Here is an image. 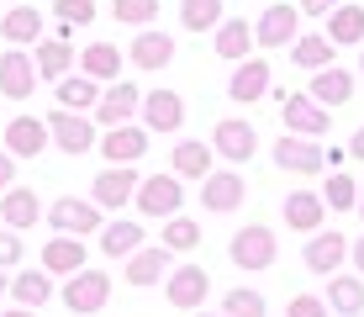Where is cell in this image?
<instances>
[{
  "label": "cell",
  "mask_w": 364,
  "mask_h": 317,
  "mask_svg": "<svg viewBox=\"0 0 364 317\" xmlns=\"http://www.w3.org/2000/svg\"><path fill=\"white\" fill-rule=\"evenodd\" d=\"M274 164H280L285 175H301V180H311V175H328V148H317V137L285 132L280 143H274Z\"/></svg>",
  "instance_id": "4"
},
{
  "label": "cell",
  "mask_w": 364,
  "mask_h": 317,
  "mask_svg": "<svg viewBox=\"0 0 364 317\" xmlns=\"http://www.w3.org/2000/svg\"><path fill=\"white\" fill-rule=\"evenodd\" d=\"M328 307H333L338 317H359V312H364V275H359V270H354V275H343V270L333 275Z\"/></svg>",
  "instance_id": "34"
},
{
  "label": "cell",
  "mask_w": 364,
  "mask_h": 317,
  "mask_svg": "<svg viewBox=\"0 0 364 317\" xmlns=\"http://www.w3.org/2000/svg\"><path fill=\"white\" fill-rule=\"evenodd\" d=\"M348 159H359V164H364V127H359L354 137H348Z\"/></svg>",
  "instance_id": "47"
},
{
  "label": "cell",
  "mask_w": 364,
  "mask_h": 317,
  "mask_svg": "<svg viewBox=\"0 0 364 317\" xmlns=\"http://www.w3.org/2000/svg\"><path fill=\"white\" fill-rule=\"evenodd\" d=\"M111 16L127 21V27H148L159 16V0H111Z\"/></svg>",
  "instance_id": "41"
},
{
  "label": "cell",
  "mask_w": 364,
  "mask_h": 317,
  "mask_svg": "<svg viewBox=\"0 0 364 317\" xmlns=\"http://www.w3.org/2000/svg\"><path fill=\"white\" fill-rule=\"evenodd\" d=\"M254 37H259V48H291L301 37V6H269L254 21Z\"/></svg>",
  "instance_id": "15"
},
{
  "label": "cell",
  "mask_w": 364,
  "mask_h": 317,
  "mask_svg": "<svg viewBox=\"0 0 364 317\" xmlns=\"http://www.w3.org/2000/svg\"><path fill=\"white\" fill-rule=\"evenodd\" d=\"M359 69H364V48H359Z\"/></svg>",
  "instance_id": "52"
},
{
  "label": "cell",
  "mask_w": 364,
  "mask_h": 317,
  "mask_svg": "<svg viewBox=\"0 0 364 317\" xmlns=\"http://www.w3.org/2000/svg\"><path fill=\"white\" fill-rule=\"evenodd\" d=\"M291 58H296V69H306V74L333 69V37H328V32H306V37H296V43H291Z\"/></svg>",
  "instance_id": "35"
},
{
  "label": "cell",
  "mask_w": 364,
  "mask_h": 317,
  "mask_svg": "<svg viewBox=\"0 0 364 317\" xmlns=\"http://www.w3.org/2000/svg\"><path fill=\"white\" fill-rule=\"evenodd\" d=\"M137 185H143L137 164H106V170L95 175V185H90V201H95L100 212H122L137 196Z\"/></svg>",
  "instance_id": "3"
},
{
  "label": "cell",
  "mask_w": 364,
  "mask_h": 317,
  "mask_svg": "<svg viewBox=\"0 0 364 317\" xmlns=\"http://www.w3.org/2000/svg\"><path fill=\"white\" fill-rule=\"evenodd\" d=\"M211 159H217V148L185 137V143L174 148V159H169V175H180V180H206V175H211Z\"/></svg>",
  "instance_id": "30"
},
{
  "label": "cell",
  "mask_w": 364,
  "mask_h": 317,
  "mask_svg": "<svg viewBox=\"0 0 364 317\" xmlns=\"http://www.w3.org/2000/svg\"><path fill=\"white\" fill-rule=\"evenodd\" d=\"M285 227H291V233H317L322 227V217H328V201L317 196V190H291V196H285Z\"/></svg>",
  "instance_id": "21"
},
{
  "label": "cell",
  "mask_w": 364,
  "mask_h": 317,
  "mask_svg": "<svg viewBox=\"0 0 364 317\" xmlns=\"http://www.w3.org/2000/svg\"><path fill=\"white\" fill-rule=\"evenodd\" d=\"M53 11L64 27H90L95 21V0H53Z\"/></svg>",
  "instance_id": "42"
},
{
  "label": "cell",
  "mask_w": 364,
  "mask_h": 317,
  "mask_svg": "<svg viewBox=\"0 0 364 317\" xmlns=\"http://www.w3.org/2000/svg\"><path fill=\"white\" fill-rule=\"evenodd\" d=\"M222 317H269V307L254 286H232L228 301H222Z\"/></svg>",
  "instance_id": "39"
},
{
  "label": "cell",
  "mask_w": 364,
  "mask_h": 317,
  "mask_svg": "<svg viewBox=\"0 0 364 317\" xmlns=\"http://www.w3.org/2000/svg\"><path fill=\"white\" fill-rule=\"evenodd\" d=\"M43 270L48 275H64V281H69V275H80L85 270V244H80V238H69V233H58L53 244H43Z\"/></svg>",
  "instance_id": "26"
},
{
  "label": "cell",
  "mask_w": 364,
  "mask_h": 317,
  "mask_svg": "<svg viewBox=\"0 0 364 317\" xmlns=\"http://www.w3.org/2000/svg\"><path fill=\"white\" fill-rule=\"evenodd\" d=\"M169 275V249L164 244H143L127 259V286H154V281H164Z\"/></svg>",
  "instance_id": "29"
},
{
  "label": "cell",
  "mask_w": 364,
  "mask_h": 317,
  "mask_svg": "<svg viewBox=\"0 0 364 317\" xmlns=\"http://www.w3.org/2000/svg\"><path fill=\"white\" fill-rule=\"evenodd\" d=\"M348 254H354V270L364 275V238H354V244H348Z\"/></svg>",
  "instance_id": "48"
},
{
  "label": "cell",
  "mask_w": 364,
  "mask_h": 317,
  "mask_svg": "<svg viewBox=\"0 0 364 317\" xmlns=\"http://www.w3.org/2000/svg\"><path fill=\"white\" fill-rule=\"evenodd\" d=\"M196 317H217V312H196Z\"/></svg>",
  "instance_id": "53"
},
{
  "label": "cell",
  "mask_w": 364,
  "mask_h": 317,
  "mask_svg": "<svg viewBox=\"0 0 364 317\" xmlns=\"http://www.w3.org/2000/svg\"><path fill=\"white\" fill-rule=\"evenodd\" d=\"M58 296H64V307L74 317H90L111 301V275L106 270H80V275H69V286H58Z\"/></svg>",
  "instance_id": "5"
},
{
  "label": "cell",
  "mask_w": 364,
  "mask_h": 317,
  "mask_svg": "<svg viewBox=\"0 0 364 317\" xmlns=\"http://www.w3.org/2000/svg\"><path fill=\"white\" fill-rule=\"evenodd\" d=\"M280 122H285V132H296V137H322V132L333 127L328 106H317V100H311L306 90L280 100Z\"/></svg>",
  "instance_id": "11"
},
{
  "label": "cell",
  "mask_w": 364,
  "mask_h": 317,
  "mask_svg": "<svg viewBox=\"0 0 364 317\" xmlns=\"http://www.w3.org/2000/svg\"><path fill=\"white\" fill-rule=\"evenodd\" d=\"M211 48H217V58H228V63H243V58L259 48V37H254V27H248L243 16H222V27L211 32Z\"/></svg>",
  "instance_id": "20"
},
{
  "label": "cell",
  "mask_w": 364,
  "mask_h": 317,
  "mask_svg": "<svg viewBox=\"0 0 364 317\" xmlns=\"http://www.w3.org/2000/svg\"><path fill=\"white\" fill-rule=\"evenodd\" d=\"M11 185H16V159H11V154H0V196H6Z\"/></svg>",
  "instance_id": "46"
},
{
  "label": "cell",
  "mask_w": 364,
  "mask_h": 317,
  "mask_svg": "<svg viewBox=\"0 0 364 317\" xmlns=\"http://www.w3.org/2000/svg\"><path fill=\"white\" fill-rule=\"evenodd\" d=\"M0 317H37V312H32V307H6Z\"/></svg>",
  "instance_id": "50"
},
{
  "label": "cell",
  "mask_w": 364,
  "mask_h": 317,
  "mask_svg": "<svg viewBox=\"0 0 364 317\" xmlns=\"http://www.w3.org/2000/svg\"><path fill=\"white\" fill-rule=\"evenodd\" d=\"M306 95L311 100H317V106H343V100H354V74H348V69H338V63H333V69H317V74H311V85H306Z\"/></svg>",
  "instance_id": "23"
},
{
  "label": "cell",
  "mask_w": 364,
  "mask_h": 317,
  "mask_svg": "<svg viewBox=\"0 0 364 317\" xmlns=\"http://www.w3.org/2000/svg\"><path fill=\"white\" fill-rule=\"evenodd\" d=\"M132 207L143 212V217H159V222L180 217V207H185V185H180V175H143V185H137Z\"/></svg>",
  "instance_id": "2"
},
{
  "label": "cell",
  "mask_w": 364,
  "mask_h": 317,
  "mask_svg": "<svg viewBox=\"0 0 364 317\" xmlns=\"http://www.w3.org/2000/svg\"><path fill=\"white\" fill-rule=\"evenodd\" d=\"M37 80H43V74H37L27 48H6V53H0V95L6 100H27L37 90Z\"/></svg>",
  "instance_id": "12"
},
{
  "label": "cell",
  "mask_w": 364,
  "mask_h": 317,
  "mask_svg": "<svg viewBox=\"0 0 364 317\" xmlns=\"http://www.w3.org/2000/svg\"><path fill=\"white\" fill-rule=\"evenodd\" d=\"M32 63H37L43 80H64V74H74V43H69V37H43L37 53H32Z\"/></svg>",
  "instance_id": "28"
},
{
  "label": "cell",
  "mask_w": 364,
  "mask_h": 317,
  "mask_svg": "<svg viewBox=\"0 0 364 317\" xmlns=\"http://www.w3.org/2000/svg\"><path fill=\"white\" fill-rule=\"evenodd\" d=\"M269 58H243L232 69V80H228V95L237 100V106H254V100H264L269 95Z\"/></svg>",
  "instance_id": "19"
},
{
  "label": "cell",
  "mask_w": 364,
  "mask_h": 317,
  "mask_svg": "<svg viewBox=\"0 0 364 317\" xmlns=\"http://www.w3.org/2000/svg\"><path fill=\"white\" fill-rule=\"evenodd\" d=\"M211 148H217V159H228L232 170H237V164L254 159L259 132H254V122H248V117H222L217 127H211Z\"/></svg>",
  "instance_id": "7"
},
{
  "label": "cell",
  "mask_w": 364,
  "mask_h": 317,
  "mask_svg": "<svg viewBox=\"0 0 364 317\" xmlns=\"http://www.w3.org/2000/svg\"><path fill=\"white\" fill-rule=\"evenodd\" d=\"M164 296H169V307H180V312H200L206 296H211V275L200 270V264H180V270L164 275Z\"/></svg>",
  "instance_id": "9"
},
{
  "label": "cell",
  "mask_w": 364,
  "mask_h": 317,
  "mask_svg": "<svg viewBox=\"0 0 364 317\" xmlns=\"http://www.w3.org/2000/svg\"><path fill=\"white\" fill-rule=\"evenodd\" d=\"M100 90H106V85L90 80V74H64V80H58V106L64 111H95Z\"/></svg>",
  "instance_id": "31"
},
{
  "label": "cell",
  "mask_w": 364,
  "mask_h": 317,
  "mask_svg": "<svg viewBox=\"0 0 364 317\" xmlns=\"http://www.w3.org/2000/svg\"><path fill=\"white\" fill-rule=\"evenodd\" d=\"M0 217H6V227H32L37 217H43V207H37V190H27V185H11L6 196H0Z\"/></svg>",
  "instance_id": "33"
},
{
  "label": "cell",
  "mask_w": 364,
  "mask_h": 317,
  "mask_svg": "<svg viewBox=\"0 0 364 317\" xmlns=\"http://www.w3.org/2000/svg\"><path fill=\"white\" fill-rule=\"evenodd\" d=\"M127 58L143 74H159V69H169V58H174V37L169 32H137L132 48H127Z\"/></svg>",
  "instance_id": "22"
},
{
  "label": "cell",
  "mask_w": 364,
  "mask_h": 317,
  "mask_svg": "<svg viewBox=\"0 0 364 317\" xmlns=\"http://www.w3.org/2000/svg\"><path fill=\"white\" fill-rule=\"evenodd\" d=\"M48 132H53V143L64 148L69 159H80V154H90V148L100 143L95 137V117H80V111H48Z\"/></svg>",
  "instance_id": "8"
},
{
  "label": "cell",
  "mask_w": 364,
  "mask_h": 317,
  "mask_svg": "<svg viewBox=\"0 0 364 317\" xmlns=\"http://www.w3.org/2000/svg\"><path fill=\"white\" fill-rule=\"evenodd\" d=\"M322 201H328V212H359V185L348 180L343 170H328V185H322Z\"/></svg>",
  "instance_id": "38"
},
{
  "label": "cell",
  "mask_w": 364,
  "mask_h": 317,
  "mask_svg": "<svg viewBox=\"0 0 364 317\" xmlns=\"http://www.w3.org/2000/svg\"><path fill=\"white\" fill-rule=\"evenodd\" d=\"M137 111H143V90H137L132 80H117V85L100 90V106L90 111V117H95V127H127Z\"/></svg>",
  "instance_id": "10"
},
{
  "label": "cell",
  "mask_w": 364,
  "mask_h": 317,
  "mask_svg": "<svg viewBox=\"0 0 364 317\" xmlns=\"http://www.w3.org/2000/svg\"><path fill=\"white\" fill-rule=\"evenodd\" d=\"M48 143H53V132H48L43 117H11L6 122V154L11 159H37Z\"/></svg>",
  "instance_id": "17"
},
{
  "label": "cell",
  "mask_w": 364,
  "mask_h": 317,
  "mask_svg": "<svg viewBox=\"0 0 364 317\" xmlns=\"http://www.w3.org/2000/svg\"><path fill=\"white\" fill-rule=\"evenodd\" d=\"M11 264H21V238L16 227H0V270H11Z\"/></svg>",
  "instance_id": "44"
},
{
  "label": "cell",
  "mask_w": 364,
  "mask_h": 317,
  "mask_svg": "<svg viewBox=\"0 0 364 317\" xmlns=\"http://www.w3.org/2000/svg\"><path fill=\"white\" fill-rule=\"evenodd\" d=\"M328 296H311V291H296L291 301H285V317H328Z\"/></svg>",
  "instance_id": "43"
},
{
  "label": "cell",
  "mask_w": 364,
  "mask_h": 317,
  "mask_svg": "<svg viewBox=\"0 0 364 317\" xmlns=\"http://www.w3.org/2000/svg\"><path fill=\"white\" fill-rule=\"evenodd\" d=\"M200 201H206V212H237L248 201V185L237 170H211L200 180Z\"/></svg>",
  "instance_id": "18"
},
{
  "label": "cell",
  "mask_w": 364,
  "mask_h": 317,
  "mask_svg": "<svg viewBox=\"0 0 364 317\" xmlns=\"http://www.w3.org/2000/svg\"><path fill=\"white\" fill-rule=\"evenodd\" d=\"M180 27L200 32V37L217 32L222 27V0H185V6H180Z\"/></svg>",
  "instance_id": "37"
},
{
  "label": "cell",
  "mask_w": 364,
  "mask_h": 317,
  "mask_svg": "<svg viewBox=\"0 0 364 317\" xmlns=\"http://www.w3.org/2000/svg\"><path fill=\"white\" fill-rule=\"evenodd\" d=\"M80 74H90V80H100V85H117V80H122V48L90 43V48L80 53Z\"/></svg>",
  "instance_id": "32"
},
{
  "label": "cell",
  "mask_w": 364,
  "mask_h": 317,
  "mask_svg": "<svg viewBox=\"0 0 364 317\" xmlns=\"http://www.w3.org/2000/svg\"><path fill=\"white\" fill-rule=\"evenodd\" d=\"M348 244H354V238L317 227V233H311V244L301 249V259H306L311 275H338V270H343V259H348Z\"/></svg>",
  "instance_id": "13"
},
{
  "label": "cell",
  "mask_w": 364,
  "mask_h": 317,
  "mask_svg": "<svg viewBox=\"0 0 364 317\" xmlns=\"http://www.w3.org/2000/svg\"><path fill=\"white\" fill-rule=\"evenodd\" d=\"M343 0H301V16H333Z\"/></svg>",
  "instance_id": "45"
},
{
  "label": "cell",
  "mask_w": 364,
  "mask_h": 317,
  "mask_svg": "<svg viewBox=\"0 0 364 317\" xmlns=\"http://www.w3.org/2000/svg\"><path fill=\"white\" fill-rule=\"evenodd\" d=\"M0 37H6L11 48H32V43H43V11H37V6H16V11H6V16H0Z\"/></svg>",
  "instance_id": "25"
},
{
  "label": "cell",
  "mask_w": 364,
  "mask_h": 317,
  "mask_svg": "<svg viewBox=\"0 0 364 317\" xmlns=\"http://www.w3.org/2000/svg\"><path fill=\"white\" fill-rule=\"evenodd\" d=\"M48 222H53V233H69V238H90L106 227V212L95 207V201H80V196H64L48 207Z\"/></svg>",
  "instance_id": "6"
},
{
  "label": "cell",
  "mask_w": 364,
  "mask_h": 317,
  "mask_svg": "<svg viewBox=\"0 0 364 317\" xmlns=\"http://www.w3.org/2000/svg\"><path fill=\"white\" fill-rule=\"evenodd\" d=\"M100 159L106 164H137L148 154V127H137V122H127V127H106V137H100Z\"/></svg>",
  "instance_id": "16"
},
{
  "label": "cell",
  "mask_w": 364,
  "mask_h": 317,
  "mask_svg": "<svg viewBox=\"0 0 364 317\" xmlns=\"http://www.w3.org/2000/svg\"><path fill=\"white\" fill-rule=\"evenodd\" d=\"M53 296V275L37 264V270H16L11 275V307H32V312H43V301Z\"/></svg>",
  "instance_id": "24"
},
{
  "label": "cell",
  "mask_w": 364,
  "mask_h": 317,
  "mask_svg": "<svg viewBox=\"0 0 364 317\" xmlns=\"http://www.w3.org/2000/svg\"><path fill=\"white\" fill-rule=\"evenodd\" d=\"M359 217H364V185H359Z\"/></svg>",
  "instance_id": "51"
},
{
  "label": "cell",
  "mask_w": 364,
  "mask_h": 317,
  "mask_svg": "<svg viewBox=\"0 0 364 317\" xmlns=\"http://www.w3.org/2000/svg\"><path fill=\"white\" fill-rule=\"evenodd\" d=\"M274 254H280V244H274V227H264V222L237 227L232 244H228V259L237 264V270H248V275H254V270H269Z\"/></svg>",
  "instance_id": "1"
},
{
  "label": "cell",
  "mask_w": 364,
  "mask_h": 317,
  "mask_svg": "<svg viewBox=\"0 0 364 317\" xmlns=\"http://www.w3.org/2000/svg\"><path fill=\"white\" fill-rule=\"evenodd\" d=\"M143 127L148 132H180L185 127V100L180 90H143Z\"/></svg>",
  "instance_id": "14"
},
{
  "label": "cell",
  "mask_w": 364,
  "mask_h": 317,
  "mask_svg": "<svg viewBox=\"0 0 364 317\" xmlns=\"http://www.w3.org/2000/svg\"><path fill=\"white\" fill-rule=\"evenodd\" d=\"M6 301H11V275H0V312H6Z\"/></svg>",
  "instance_id": "49"
},
{
  "label": "cell",
  "mask_w": 364,
  "mask_h": 317,
  "mask_svg": "<svg viewBox=\"0 0 364 317\" xmlns=\"http://www.w3.org/2000/svg\"><path fill=\"white\" fill-rule=\"evenodd\" d=\"M333 48H364V6H338L328 16Z\"/></svg>",
  "instance_id": "36"
},
{
  "label": "cell",
  "mask_w": 364,
  "mask_h": 317,
  "mask_svg": "<svg viewBox=\"0 0 364 317\" xmlns=\"http://www.w3.org/2000/svg\"><path fill=\"white\" fill-rule=\"evenodd\" d=\"M169 254H191L196 244H200V227H196V217H169L164 222V238H159Z\"/></svg>",
  "instance_id": "40"
},
{
  "label": "cell",
  "mask_w": 364,
  "mask_h": 317,
  "mask_svg": "<svg viewBox=\"0 0 364 317\" xmlns=\"http://www.w3.org/2000/svg\"><path fill=\"white\" fill-rule=\"evenodd\" d=\"M95 238H100V254H106V259H132V254L143 249V222H127V217L106 222Z\"/></svg>",
  "instance_id": "27"
}]
</instances>
